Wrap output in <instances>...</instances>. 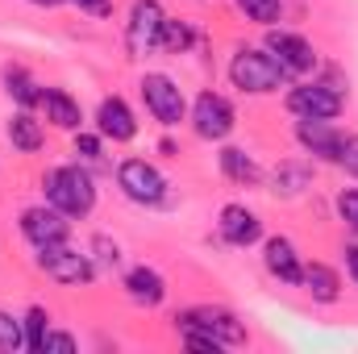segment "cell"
Masks as SVG:
<instances>
[{
    "label": "cell",
    "mask_w": 358,
    "mask_h": 354,
    "mask_svg": "<svg viewBox=\"0 0 358 354\" xmlns=\"http://www.w3.org/2000/svg\"><path fill=\"white\" fill-rule=\"evenodd\" d=\"M192 42H196V34H192L187 21H176V17L163 21V42H159V50H167V55H187Z\"/></svg>",
    "instance_id": "603a6c76"
},
{
    "label": "cell",
    "mask_w": 358,
    "mask_h": 354,
    "mask_svg": "<svg viewBox=\"0 0 358 354\" xmlns=\"http://www.w3.org/2000/svg\"><path fill=\"white\" fill-rule=\"evenodd\" d=\"M38 267H42L55 283H67V288H80V283L92 279V259L84 250H76L71 242L42 246V250H38Z\"/></svg>",
    "instance_id": "ba28073f"
},
{
    "label": "cell",
    "mask_w": 358,
    "mask_h": 354,
    "mask_svg": "<svg viewBox=\"0 0 358 354\" xmlns=\"http://www.w3.org/2000/svg\"><path fill=\"white\" fill-rule=\"evenodd\" d=\"M296 142H300L308 155H317V159H329V163H334L342 134H338L329 121H317V117H300V121H296Z\"/></svg>",
    "instance_id": "5bb4252c"
},
{
    "label": "cell",
    "mask_w": 358,
    "mask_h": 354,
    "mask_svg": "<svg viewBox=\"0 0 358 354\" xmlns=\"http://www.w3.org/2000/svg\"><path fill=\"white\" fill-rule=\"evenodd\" d=\"M300 283H304V292L313 296V300H321V304H334L338 296H342V283H338V271L325 263H304V275H300Z\"/></svg>",
    "instance_id": "ac0fdd59"
},
{
    "label": "cell",
    "mask_w": 358,
    "mask_h": 354,
    "mask_svg": "<svg viewBox=\"0 0 358 354\" xmlns=\"http://www.w3.org/2000/svg\"><path fill=\"white\" fill-rule=\"evenodd\" d=\"M179 334H183V346H187V351H200V354H221L225 351L217 338H208V334H200V330H179Z\"/></svg>",
    "instance_id": "83f0119b"
},
{
    "label": "cell",
    "mask_w": 358,
    "mask_h": 354,
    "mask_svg": "<svg viewBox=\"0 0 358 354\" xmlns=\"http://www.w3.org/2000/svg\"><path fill=\"white\" fill-rule=\"evenodd\" d=\"M238 8H242L246 21H255V25H275L279 13H283L279 0H238Z\"/></svg>",
    "instance_id": "d4e9b609"
},
{
    "label": "cell",
    "mask_w": 358,
    "mask_h": 354,
    "mask_svg": "<svg viewBox=\"0 0 358 354\" xmlns=\"http://www.w3.org/2000/svg\"><path fill=\"white\" fill-rule=\"evenodd\" d=\"M338 217L358 234V187H346V192L338 196Z\"/></svg>",
    "instance_id": "f1b7e54d"
},
{
    "label": "cell",
    "mask_w": 358,
    "mask_h": 354,
    "mask_svg": "<svg viewBox=\"0 0 358 354\" xmlns=\"http://www.w3.org/2000/svg\"><path fill=\"white\" fill-rule=\"evenodd\" d=\"M21 346H25V321L0 309V351L13 354V351H21Z\"/></svg>",
    "instance_id": "484cf974"
},
{
    "label": "cell",
    "mask_w": 358,
    "mask_h": 354,
    "mask_svg": "<svg viewBox=\"0 0 358 354\" xmlns=\"http://www.w3.org/2000/svg\"><path fill=\"white\" fill-rule=\"evenodd\" d=\"M42 192H46V204H55L67 217H88L96 208V183H92V176L84 167H55V171H46Z\"/></svg>",
    "instance_id": "6da1fadb"
},
{
    "label": "cell",
    "mask_w": 358,
    "mask_h": 354,
    "mask_svg": "<svg viewBox=\"0 0 358 354\" xmlns=\"http://www.w3.org/2000/svg\"><path fill=\"white\" fill-rule=\"evenodd\" d=\"M4 92L21 104V108H34L42 100V88L25 76V67H4Z\"/></svg>",
    "instance_id": "44dd1931"
},
{
    "label": "cell",
    "mask_w": 358,
    "mask_h": 354,
    "mask_svg": "<svg viewBox=\"0 0 358 354\" xmlns=\"http://www.w3.org/2000/svg\"><path fill=\"white\" fill-rule=\"evenodd\" d=\"M76 155H80V159H100V138L76 129Z\"/></svg>",
    "instance_id": "4dcf8cb0"
},
{
    "label": "cell",
    "mask_w": 358,
    "mask_h": 354,
    "mask_svg": "<svg viewBox=\"0 0 358 354\" xmlns=\"http://www.w3.org/2000/svg\"><path fill=\"white\" fill-rule=\"evenodd\" d=\"M179 330H200L208 338H217L221 346H246V325L229 313V309H213V304H196V309H183L176 313Z\"/></svg>",
    "instance_id": "3957f363"
},
{
    "label": "cell",
    "mask_w": 358,
    "mask_h": 354,
    "mask_svg": "<svg viewBox=\"0 0 358 354\" xmlns=\"http://www.w3.org/2000/svg\"><path fill=\"white\" fill-rule=\"evenodd\" d=\"M334 163H338L342 171L358 176V134H342V142H338V155H334Z\"/></svg>",
    "instance_id": "4316f807"
},
{
    "label": "cell",
    "mask_w": 358,
    "mask_h": 354,
    "mask_svg": "<svg viewBox=\"0 0 358 354\" xmlns=\"http://www.w3.org/2000/svg\"><path fill=\"white\" fill-rule=\"evenodd\" d=\"M267 50H271V59L283 67V76H304V71L317 67V50H313V42L300 38V34H292V29H271L267 34Z\"/></svg>",
    "instance_id": "30bf717a"
},
{
    "label": "cell",
    "mask_w": 358,
    "mask_h": 354,
    "mask_svg": "<svg viewBox=\"0 0 358 354\" xmlns=\"http://www.w3.org/2000/svg\"><path fill=\"white\" fill-rule=\"evenodd\" d=\"M29 4H42V8H55V4H63V0H29Z\"/></svg>",
    "instance_id": "e575fe53"
},
{
    "label": "cell",
    "mask_w": 358,
    "mask_h": 354,
    "mask_svg": "<svg viewBox=\"0 0 358 354\" xmlns=\"http://www.w3.org/2000/svg\"><path fill=\"white\" fill-rule=\"evenodd\" d=\"M346 271H350V279L358 283V246H346Z\"/></svg>",
    "instance_id": "836d02e7"
},
{
    "label": "cell",
    "mask_w": 358,
    "mask_h": 354,
    "mask_svg": "<svg viewBox=\"0 0 358 354\" xmlns=\"http://www.w3.org/2000/svg\"><path fill=\"white\" fill-rule=\"evenodd\" d=\"M234 125H238V113H234V104H229L221 92H200V96H196V104H192V129H196L204 142L229 138Z\"/></svg>",
    "instance_id": "8992f818"
},
{
    "label": "cell",
    "mask_w": 358,
    "mask_h": 354,
    "mask_svg": "<svg viewBox=\"0 0 358 354\" xmlns=\"http://www.w3.org/2000/svg\"><path fill=\"white\" fill-rule=\"evenodd\" d=\"M21 234L42 250V246H55V242H67L71 225H67V213H59L55 204H34L21 213Z\"/></svg>",
    "instance_id": "8fae6325"
},
{
    "label": "cell",
    "mask_w": 358,
    "mask_h": 354,
    "mask_svg": "<svg viewBox=\"0 0 358 354\" xmlns=\"http://www.w3.org/2000/svg\"><path fill=\"white\" fill-rule=\"evenodd\" d=\"M229 80H234V88L250 92V96H263V92H275L287 76H283V67L271 59V50H255V46H242L238 55H234V63H229Z\"/></svg>",
    "instance_id": "7a4b0ae2"
},
{
    "label": "cell",
    "mask_w": 358,
    "mask_h": 354,
    "mask_svg": "<svg viewBox=\"0 0 358 354\" xmlns=\"http://www.w3.org/2000/svg\"><path fill=\"white\" fill-rule=\"evenodd\" d=\"M287 108L296 117H317V121H334L342 113V88L338 80H317V84H296L287 92Z\"/></svg>",
    "instance_id": "52a82bcc"
},
{
    "label": "cell",
    "mask_w": 358,
    "mask_h": 354,
    "mask_svg": "<svg viewBox=\"0 0 358 354\" xmlns=\"http://www.w3.org/2000/svg\"><path fill=\"white\" fill-rule=\"evenodd\" d=\"M117 187L134 200V204H167V179L163 171L155 167V163H146V159H125L121 167H117Z\"/></svg>",
    "instance_id": "277c9868"
},
{
    "label": "cell",
    "mask_w": 358,
    "mask_h": 354,
    "mask_svg": "<svg viewBox=\"0 0 358 354\" xmlns=\"http://www.w3.org/2000/svg\"><path fill=\"white\" fill-rule=\"evenodd\" d=\"M308 179H313V167H304V163H279V171H275V192L279 196H300L304 187H308Z\"/></svg>",
    "instance_id": "7402d4cb"
},
{
    "label": "cell",
    "mask_w": 358,
    "mask_h": 354,
    "mask_svg": "<svg viewBox=\"0 0 358 354\" xmlns=\"http://www.w3.org/2000/svg\"><path fill=\"white\" fill-rule=\"evenodd\" d=\"M125 296H129L134 304H142V309H155V304H163V296H167V279H163L155 267H134V271L125 275Z\"/></svg>",
    "instance_id": "9a60e30c"
},
{
    "label": "cell",
    "mask_w": 358,
    "mask_h": 354,
    "mask_svg": "<svg viewBox=\"0 0 358 354\" xmlns=\"http://www.w3.org/2000/svg\"><path fill=\"white\" fill-rule=\"evenodd\" d=\"M263 263L267 271L279 279V283H300V275H304V263H300V255H296V246L287 242V238H271L267 250H263Z\"/></svg>",
    "instance_id": "2e32d148"
},
{
    "label": "cell",
    "mask_w": 358,
    "mask_h": 354,
    "mask_svg": "<svg viewBox=\"0 0 358 354\" xmlns=\"http://www.w3.org/2000/svg\"><path fill=\"white\" fill-rule=\"evenodd\" d=\"M80 13H88V17H108L113 13V0H71Z\"/></svg>",
    "instance_id": "1f68e13d"
},
{
    "label": "cell",
    "mask_w": 358,
    "mask_h": 354,
    "mask_svg": "<svg viewBox=\"0 0 358 354\" xmlns=\"http://www.w3.org/2000/svg\"><path fill=\"white\" fill-rule=\"evenodd\" d=\"M217 229H221V238H225L229 246H255V242L263 238V221H259V213L246 208V204H225L221 217H217Z\"/></svg>",
    "instance_id": "7c38bea8"
},
{
    "label": "cell",
    "mask_w": 358,
    "mask_h": 354,
    "mask_svg": "<svg viewBox=\"0 0 358 354\" xmlns=\"http://www.w3.org/2000/svg\"><path fill=\"white\" fill-rule=\"evenodd\" d=\"M163 21H167V13H163L159 0H134V8H129V25H125L129 46H134L138 55L159 50V42H163Z\"/></svg>",
    "instance_id": "9c48e42d"
},
{
    "label": "cell",
    "mask_w": 358,
    "mask_h": 354,
    "mask_svg": "<svg viewBox=\"0 0 358 354\" xmlns=\"http://www.w3.org/2000/svg\"><path fill=\"white\" fill-rule=\"evenodd\" d=\"M142 100H146V108H150V117L159 121V125H167V129H176L179 121L187 117V100H183V92L171 76H163V71H150V76H142Z\"/></svg>",
    "instance_id": "5b68a950"
},
{
    "label": "cell",
    "mask_w": 358,
    "mask_h": 354,
    "mask_svg": "<svg viewBox=\"0 0 358 354\" xmlns=\"http://www.w3.org/2000/svg\"><path fill=\"white\" fill-rule=\"evenodd\" d=\"M46 351H76V338H71V334H55V330H50ZM46 351H42V354H46Z\"/></svg>",
    "instance_id": "d6a6232c"
},
{
    "label": "cell",
    "mask_w": 358,
    "mask_h": 354,
    "mask_svg": "<svg viewBox=\"0 0 358 354\" xmlns=\"http://www.w3.org/2000/svg\"><path fill=\"white\" fill-rule=\"evenodd\" d=\"M92 250H96V263L100 267H117L121 263V250H117V242H108V238H96Z\"/></svg>",
    "instance_id": "f546056e"
},
{
    "label": "cell",
    "mask_w": 358,
    "mask_h": 354,
    "mask_svg": "<svg viewBox=\"0 0 358 354\" xmlns=\"http://www.w3.org/2000/svg\"><path fill=\"white\" fill-rule=\"evenodd\" d=\"M96 129H100V138L129 142L138 134V121H134V113H129V104L121 96H104L100 108H96Z\"/></svg>",
    "instance_id": "4fadbf2b"
},
{
    "label": "cell",
    "mask_w": 358,
    "mask_h": 354,
    "mask_svg": "<svg viewBox=\"0 0 358 354\" xmlns=\"http://www.w3.org/2000/svg\"><path fill=\"white\" fill-rule=\"evenodd\" d=\"M21 321H25V346L34 354H42L46 351V338H50V313L46 309H29Z\"/></svg>",
    "instance_id": "cb8c5ba5"
},
{
    "label": "cell",
    "mask_w": 358,
    "mask_h": 354,
    "mask_svg": "<svg viewBox=\"0 0 358 354\" xmlns=\"http://www.w3.org/2000/svg\"><path fill=\"white\" fill-rule=\"evenodd\" d=\"M221 171L234 179V183H246V187H255V183L263 179V167H259L246 150H238V146H225V150H221Z\"/></svg>",
    "instance_id": "d6986e66"
},
{
    "label": "cell",
    "mask_w": 358,
    "mask_h": 354,
    "mask_svg": "<svg viewBox=\"0 0 358 354\" xmlns=\"http://www.w3.org/2000/svg\"><path fill=\"white\" fill-rule=\"evenodd\" d=\"M38 104L46 108V121H50V125H59V129H80V125H84L80 100H76V96H67L63 88H42V100H38Z\"/></svg>",
    "instance_id": "e0dca14e"
},
{
    "label": "cell",
    "mask_w": 358,
    "mask_h": 354,
    "mask_svg": "<svg viewBox=\"0 0 358 354\" xmlns=\"http://www.w3.org/2000/svg\"><path fill=\"white\" fill-rule=\"evenodd\" d=\"M8 142H13V150L34 155V150H42V125H38L29 113H17V117L8 121Z\"/></svg>",
    "instance_id": "ffe728a7"
}]
</instances>
